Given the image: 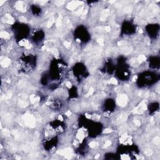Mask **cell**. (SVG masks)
<instances>
[{
  "label": "cell",
  "instance_id": "cell-1",
  "mask_svg": "<svg viewBox=\"0 0 160 160\" xmlns=\"http://www.w3.org/2000/svg\"><path fill=\"white\" fill-rule=\"evenodd\" d=\"M78 123L79 128L85 129L87 136L91 138L100 136L103 131L104 126L101 122L89 119L84 115L79 116Z\"/></svg>",
  "mask_w": 160,
  "mask_h": 160
},
{
  "label": "cell",
  "instance_id": "cell-16",
  "mask_svg": "<svg viewBox=\"0 0 160 160\" xmlns=\"http://www.w3.org/2000/svg\"><path fill=\"white\" fill-rule=\"evenodd\" d=\"M116 68V63H114L111 59H109L106 61L104 65L101 69V71L106 74L111 75L114 73Z\"/></svg>",
  "mask_w": 160,
  "mask_h": 160
},
{
  "label": "cell",
  "instance_id": "cell-14",
  "mask_svg": "<svg viewBox=\"0 0 160 160\" xmlns=\"http://www.w3.org/2000/svg\"><path fill=\"white\" fill-rule=\"evenodd\" d=\"M29 38H30L31 41L33 44H36V46H38L43 42L45 38V32L41 29H36L32 32L31 33Z\"/></svg>",
  "mask_w": 160,
  "mask_h": 160
},
{
  "label": "cell",
  "instance_id": "cell-21",
  "mask_svg": "<svg viewBox=\"0 0 160 160\" xmlns=\"http://www.w3.org/2000/svg\"><path fill=\"white\" fill-rule=\"evenodd\" d=\"M104 159H121V156L117 153L113 152H108L104 154Z\"/></svg>",
  "mask_w": 160,
  "mask_h": 160
},
{
  "label": "cell",
  "instance_id": "cell-19",
  "mask_svg": "<svg viewBox=\"0 0 160 160\" xmlns=\"http://www.w3.org/2000/svg\"><path fill=\"white\" fill-rule=\"evenodd\" d=\"M30 11L32 14L34 16H39L42 14V9L37 4H31L30 6Z\"/></svg>",
  "mask_w": 160,
  "mask_h": 160
},
{
  "label": "cell",
  "instance_id": "cell-4",
  "mask_svg": "<svg viewBox=\"0 0 160 160\" xmlns=\"http://www.w3.org/2000/svg\"><path fill=\"white\" fill-rule=\"evenodd\" d=\"M116 78L121 81H128L131 77V69L126 57L119 56L116 63L114 73Z\"/></svg>",
  "mask_w": 160,
  "mask_h": 160
},
{
  "label": "cell",
  "instance_id": "cell-12",
  "mask_svg": "<svg viewBox=\"0 0 160 160\" xmlns=\"http://www.w3.org/2000/svg\"><path fill=\"white\" fill-rule=\"evenodd\" d=\"M145 31L148 37L152 40L156 39L159 34L160 26L158 23H149L146 25Z\"/></svg>",
  "mask_w": 160,
  "mask_h": 160
},
{
  "label": "cell",
  "instance_id": "cell-10",
  "mask_svg": "<svg viewBox=\"0 0 160 160\" xmlns=\"http://www.w3.org/2000/svg\"><path fill=\"white\" fill-rule=\"evenodd\" d=\"M116 152L120 156L121 155H137L139 153V150L135 144H121L117 148Z\"/></svg>",
  "mask_w": 160,
  "mask_h": 160
},
{
  "label": "cell",
  "instance_id": "cell-7",
  "mask_svg": "<svg viewBox=\"0 0 160 160\" xmlns=\"http://www.w3.org/2000/svg\"><path fill=\"white\" fill-rule=\"evenodd\" d=\"M73 37L75 41L82 44L88 43L91 39L89 31L83 24H79L75 28L73 31Z\"/></svg>",
  "mask_w": 160,
  "mask_h": 160
},
{
  "label": "cell",
  "instance_id": "cell-2",
  "mask_svg": "<svg viewBox=\"0 0 160 160\" xmlns=\"http://www.w3.org/2000/svg\"><path fill=\"white\" fill-rule=\"evenodd\" d=\"M160 79L158 72L153 70H148L139 72L136 78V84L139 88H146L156 84Z\"/></svg>",
  "mask_w": 160,
  "mask_h": 160
},
{
  "label": "cell",
  "instance_id": "cell-5",
  "mask_svg": "<svg viewBox=\"0 0 160 160\" xmlns=\"http://www.w3.org/2000/svg\"><path fill=\"white\" fill-rule=\"evenodd\" d=\"M11 31L16 42L19 43L28 39L31 35L30 26L24 22L16 21L11 27Z\"/></svg>",
  "mask_w": 160,
  "mask_h": 160
},
{
  "label": "cell",
  "instance_id": "cell-8",
  "mask_svg": "<svg viewBox=\"0 0 160 160\" xmlns=\"http://www.w3.org/2000/svg\"><path fill=\"white\" fill-rule=\"evenodd\" d=\"M72 72L74 78L79 82L86 79L89 75L86 66L81 62H76L73 65Z\"/></svg>",
  "mask_w": 160,
  "mask_h": 160
},
{
  "label": "cell",
  "instance_id": "cell-13",
  "mask_svg": "<svg viewBox=\"0 0 160 160\" xmlns=\"http://www.w3.org/2000/svg\"><path fill=\"white\" fill-rule=\"evenodd\" d=\"M59 143V138L57 135H50L46 137L42 142V146L45 151H49L56 148Z\"/></svg>",
  "mask_w": 160,
  "mask_h": 160
},
{
  "label": "cell",
  "instance_id": "cell-18",
  "mask_svg": "<svg viewBox=\"0 0 160 160\" xmlns=\"http://www.w3.org/2000/svg\"><path fill=\"white\" fill-rule=\"evenodd\" d=\"M159 109V103L156 101L151 102L148 105V111L149 115H153Z\"/></svg>",
  "mask_w": 160,
  "mask_h": 160
},
{
  "label": "cell",
  "instance_id": "cell-15",
  "mask_svg": "<svg viewBox=\"0 0 160 160\" xmlns=\"http://www.w3.org/2000/svg\"><path fill=\"white\" fill-rule=\"evenodd\" d=\"M116 108V101L111 98L106 99L102 104V111L106 113L113 112Z\"/></svg>",
  "mask_w": 160,
  "mask_h": 160
},
{
  "label": "cell",
  "instance_id": "cell-20",
  "mask_svg": "<svg viewBox=\"0 0 160 160\" xmlns=\"http://www.w3.org/2000/svg\"><path fill=\"white\" fill-rule=\"evenodd\" d=\"M49 106L51 108H52L53 109H61V108L62 106V102L59 99H54V101H52L50 102Z\"/></svg>",
  "mask_w": 160,
  "mask_h": 160
},
{
  "label": "cell",
  "instance_id": "cell-17",
  "mask_svg": "<svg viewBox=\"0 0 160 160\" xmlns=\"http://www.w3.org/2000/svg\"><path fill=\"white\" fill-rule=\"evenodd\" d=\"M149 67L151 70H158L160 68V58L158 56H151L148 59Z\"/></svg>",
  "mask_w": 160,
  "mask_h": 160
},
{
  "label": "cell",
  "instance_id": "cell-9",
  "mask_svg": "<svg viewBox=\"0 0 160 160\" xmlns=\"http://www.w3.org/2000/svg\"><path fill=\"white\" fill-rule=\"evenodd\" d=\"M137 31V26L132 21L129 19L123 21L121 25L120 36H129L134 35Z\"/></svg>",
  "mask_w": 160,
  "mask_h": 160
},
{
  "label": "cell",
  "instance_id": "cell-11",
  "mask_svg": "<svg viewBox=\"0 0 160 160\" xmlns=\"http://www.w3.org/2000/svg\"><path fill=\"white\" fill-rule=\"evenodd\" d=\"M48 126L53 131L54 135H59L63 133L66 130V124L61 119H54L50 121Z\"/></svg>",
  "mask_w": 160,
  "mask_h": 160
},
{
  "label": "cell",
  "instance_id": "cell-22",
  "mask_svg": "<svg viewBox=\"0 0 160 160\" xmlns=\"http://www.w3.org/2000/svg\"><path fill=\"white\" fill-rule=\"evenodd\" d=\"M78 96V89L76 87L72 86L69 90V98L71 99H74L76 98Z\"/></svg>",
  "mask_w": 160,
  "mask_h": 160
},
{
  "label": "cell",
  "instance_id": "cell-3",
  "mask_svg": "<svg viewBox=\"0 0 160 160\" xmlns=\"http://www.w3.org/2000/svg\"><path fill=\"white\" fill-rule=\"evenodd\" d=\"M66 67L67 64L63 59L61 58H54L52 59L49 64V70L46 72L49 82L59 81L62 76V71Z\"/></svg>",
  "mask_w": 160,
  "mask_h": 160
},
{
  "label": "cell",
  "instance_id": "cell-6",
  "mask_svg": "<svg viewBox=\"0 0 160 160\" xmlns=\"http://www.w3.org/2000/svg\"><path fill=\"white\" fill-rule=\"evenodd\" d=\"M19 64L22 72H31L36 68L37 57L32 54H23L19 57Z\"/></svg>",
  "mask_w": 160,
  "mask_h": 160
}]
</instances>
